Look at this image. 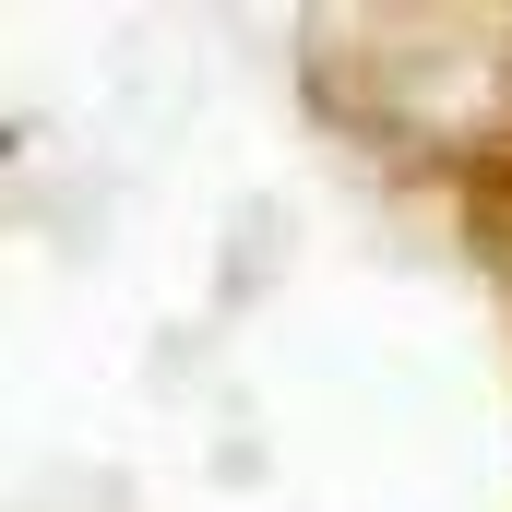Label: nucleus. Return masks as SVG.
Instances as JSON below:
<instances>
[]
</instances>
